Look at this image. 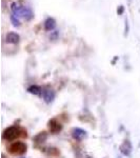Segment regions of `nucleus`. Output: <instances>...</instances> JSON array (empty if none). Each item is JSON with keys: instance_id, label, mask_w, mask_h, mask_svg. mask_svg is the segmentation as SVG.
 I'll return each mask as SVG.
<instances>
[{"instance_id": "obj_1", "label": "nucleus", "mask_w": 140, "mask_h": 158, "mask_svg": "<svg viewBox=\"0 0 140 158\" xmlns=\"http://www.w3.org/2000/svg\"><path fill=\"white\" fill-rule=\"evenodd\" d=\"M11 9L13 14L16 17H22L25 20H31L34 17V13L30 7L24 6H18L16 2H13L11 4Z\"/></svg>"}, {"instance_id": "obj_2", "label": "nucleus", "mask_w": 140, "mask_h": 158, "mask_svg": "<svg viewBox=\"0 0 140 158\" xmlns=\"http://www.w3.org/2000/svg\"><path fill=\"white\" fill-rule=\"evenodd\" d=\"M20 135V130L17 127H10L3 132V138L7 141L15 140Z\"/></svg>"}, {"instance_id": "obj_3", "label": "nucleus", "mask_w": 140, "mask_h": 158, "mask_svg": "<svg viewBox=\"0 0 140 158\" xmlns=\"http://www.w3.org/2000/svg\"><path fill=\"white\" fill-rule=\"evenodd\" d=\"M10 152L12 154H17V155H21L23 153L27 152V144L22 141H16L13 144H11L10 147Z\"/></svg>"}, {"instance_id": "obj_4", "label": "nucleus", "mask_w": 140, "mask_h": 158, "mask_svg": "<svg viewBox=\"0 0 140 158\" xmlns=\"http://www.w3.org/2000/svg\"><path fill=\"white\" fill-rule=\"evenodd\" d=\"M42 98L47 103L53 102V100H54V98H55V92L51 88H49V86L42 89Z\"/></svg>"}, {"instance_id": "obj_5", "label": "nucleus", "mask_w": 140, "mask_h": 158, "mask_svg": "<svg viewBox=\"0 0 140 158\" xmlns=\"http://www.w3.org/2000/svg\"><path fill=\"white\" fill-rule=\"evenodd\" d=\"M72 136L75 140L81 141V140H83L86 137V132L82 129L75 128V129L72 130Z\"/></svg>"}, {"instance_id": "obj_6", "label": "nucleus", "mask_w": 140, "mask_h": 158, "mask_svg": "<svg viewBox=\"0 0 140 158\" xmlns=\"http://www.w3.org/2000/svg\"><path fill=\"white\" fill-rule=\"evenodd\" d=\"M49 129L52 133L57 134L62 130V126H61L60 122H58L56 119H52V120L49 121Z\"/></svg>"}, {"instance_id": "obj_7", "label": "nucleus", "mask_w": 140, "mask_h": 158, "mask_svg": "<svg viewBox=\"0 0 140 158\" xmlns=\"http://www.w3.org/2000/svg\"><path fill=\"white\" fill-rule=\"evenodd\" d=\"M6 40L7 43L17 44V43H19V41H20V36H19V34H17V33L10 32V33H7V34H6Z\"/></svg>"}, {"instance_id": "obj_8", "label": "nucleus", "mask_w": 140, "mask_h": 158, "mask_svg": "<svg viewBox=\"0 0 140 158\" xmlns=\"http://www.w3.org/2000/svg\"><path fill=\"white\" fill-rule=\"evenodd\" d=\"M56 27V20L54 18H52V17H49V18H47V20L44 21V29L45 31H53Z\"/></svg>"}, {"instance_id": "obj_9", "label": "nucleus", "mask_w": 140, "mask_h": 158, "mask_svg": "<svg viewBox=\"0 0 140 158\" xmlns=\"http://www.w3.org/2000/svg\"><path fill=\"white\" fill-rule=\"evenodd\" d=\"M47 139V132H40L39 134H37L36 136L33 138L36 143H43V142H45Z\"/></svg>"}, {"instance_id": "obj_10", "label": "nucleus", "mask_w": 140, "mask_h": 158, "mask_svg": "<svg viewBox=\"0 0 140 158\" xmlns=\"http://www.w3.org/2000/svg\"><path fill=\"white\" fill-rule=\"evenodd\" d=\"M27 92L33 95H41L42 94V89L38 85H31L27 88Z\"/></svg>"}, {"instance_id": "obj_11", "label": "nucleus", "mask_w": 140, "mask_h": 158, "mask_svg": "<svg viewBox=\"0 0 140 158\" xmlns=\"http://www.w3.org/2000/svg\"><path fill=\"white\" fill-rule=\"evenodd\" d=\"M120 150H121V152L123 153L124 155H130L131 150H132V147H131V144H130V143H129V146L126 147V142H124V143L120 147Z\"/></svg>"}, {"instance_id": "obj_12", "label": "nucleus", "mask_w": 140, "mask_h": 158, "mask_svg": "<svg viewBox=\"0 0 140 158\" xmlns=\"http://www.w3.org/2000/svg\"><path fill=\"white\" fill-rule=\"evenodd\" d=\"M10 19H11V22H12L13 27H20V21H19V19L17 18V17L15 16L14 14L10 15Z\"/></svg>"}, {"instance_id": "obj_13", "label": "nucleus", "mask_w": 140, "mask_h": 158, "mask_svg": "<svg viewBox=\"0 0 140 158\" xmlns=\"http://www.w3.org/2000/svg\"><path fill=\"white\" fill-rule=\"evenodd\" d=\"M58 36H59V32L58 31H55V32H52L50 35V39L52 40V41H55V40H57Z\"/></svg>"}, {"instance_id": "obj_14", "label": "nucleus", "mask_w": 140, "mask_h": 158, "mask_svg": "<svg viewBox=\"0 0 140 158\" xmlns=\"http://www.w3.org/2000/svg\"><path fill=\"white\" fill-rule=\"evenodd\" d=\"M124 36H128V34H129V31H130V27H129V21H128V19H126V21H124Z\"/></svg>"}, {"instance_id": "obj_15", "label": "nucleus", "mask_w": 140, "mask_h": 158, "mask_svg": "<svg viewBox=\"0 0 140 158\" xmlns=\"http://www.w3.org/2000/svg\"><path fill=\"white\" fill-rule=\"evenodd\" d=\"M124 13V6H119L117 7V14L118 15H122Z\"/></svg>"}, {"instance_id": "obj_16", "label": "nucleus", "mask_w": 140, "mask_h": 158, "mask_svg": "<svg viewBox=\"0 0 140 158\" xmlns=\"http://www.w3.org/2000/svg\"><path fill=\"white\" fill-rule=\"evenodd\" d=\"M2 158H6V157H4V155H2Z\"/></svg>"}, {"instance_id": "obj_17", "label": "nucleus", "mask_w": 140, "mask_h": 158, "mask_svg": "<svg viewBox=\"0 0 140 158\" xmlns=\"http://www.w3.org/2000/svg\"><path fill=\"white\" fill-rule=\"evenodd\" d=\"M21 158H24V157H21Z\"/></svg>"}]
</instances>
